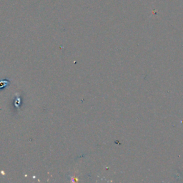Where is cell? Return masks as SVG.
Segmentation results:
<instances>
[{"instance_id": "obj_1", "label": "cell", "mask_w": 183, "mask_h": 183, "mask_svg": "<svg viewBox=\"0 0 183 183\" xmlns=\"http://www.w3.org/2000/svg\"><path fill=\"white\" fill-rule=\"evenodd\" d=\"M9 84V82L8 81V80H5L3 81H0V89L4 87H6L7 85H8Z\"/></svg>"}]
</instances>
